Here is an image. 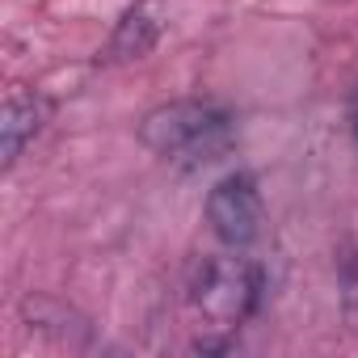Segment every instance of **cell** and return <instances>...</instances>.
I'll use <instances>...</instances> for the list:
<instances>
[{
  "mask_svg": "<svg viewBox=\"0 0 358 358\" xmlns=\"http://www.w3.org/2000/svg\"><path fill=\"white\" fill-rule=\"evenodd\" d=\"M139 143L177 169H203L236 148V114L211 97H177L143 114Z\"/></svg>",
  "mask_w": 358,
  "mask_h": 358,
  "instance_id": "cell-1",
  "label": "cell"
},
{
  "mask_svg": "<svg viewBox=\"0 0 358 358\" xmlns=\"http://www.w3.org/2000/svg\"><path fill=\"white\" fill-rule=\"evenodd\" d=\"M262 299H266V270L249 257L211 253L190 274V308L215 333H236L241 324H249L262 312Z\"/></svg>",
  "mask_w": 358,
  "mask_h": 358,
  "instance_id": "cell-2",
  "label": "cell"
},
{
  "mask_svg": "<svg viewBox=\"0 0 358 358\" xmlns=\"http://www.w3.org/2000/svg\"><path fill=\"white\" fill-rule=\"evenodd\" d=\"M207 228L220 245L228 249H249L262 228H266V203H262V186L249 169L224 173L207 194Z\"/></svg>",
  "mask_w": 358,
  "mask_h": 358,
  "instance_id": "cell-3",
  "label": "cell"
},
{
  "mask_svg": "<svg viewBox=\"0 0 358 358\" xmlns=\"http://www.w3.org/2000/svg\"><path fill=\"white\" fill-rule=\"evenodd\" d=\"M169 26V9L164 0H135V5H127L110 30V38L97 47L93 64L97 68H118V64H135L143 55H152V47L160 43Z\"/></svg>",
  "mask_w": 358,
  "mask_h": 358,
  "instance_id": "cell-4",
  "label": "cell"
},
{
  "mask_svg": "<svg viewBox=\"0 0 358 358\" xmlns=\"http://www.w3.org/2000/svg\"><path fill=\"white\" fill-rule=\"evenodd\" d=\"M51 118V97L38 93V89H9L5 97V110H0V160L5 169H13L22 160V152L43 135Z\"/></svg>",
  "mask_w": 358,
  "mask_h": 358,
  "instance_id": "cell-5",
  "label": "cell"
},
{
  "mask_svg": "<svg viewBox=\"0 0 358 358\" xmlns=\"http://www.w3.org/2000/svg\"><path fill=\"white\" fill-rule=\"evenodd\" d=\"M337 287H341V308L358 316V249L345 245L337 257Z\"/></svg>",
  "mask_w": 358,
  "mask_h": 358,
  "instance_id": "cell-6",
  "label": "cell"
},
{
  "mask_svg": "<svg viewBox=\"0 0 358 358\" xmlns=\"http://www.w3.org/2000/svg\"><path fill=\"white\" fill-rule=\"evenodd\" d=\"M345 127H350V143H354V152H358V80H354V89H350V101H345Z\"/></svg>",
  "mask_w": 358,
  "mask_h": 358,
  "instance_id": "cell-7",
  "label": "cell"
}]
</instances>
